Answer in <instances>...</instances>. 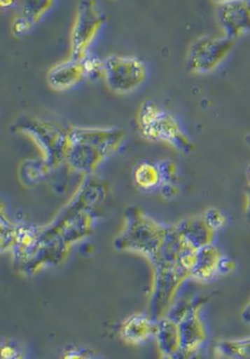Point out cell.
Instances as JSON below:
<instances>
[{
    "mask_svg": "<svg viewBox=\"0 0 250 359\" xmlns=\"http://www.w3.org/2000/svg\"><path fill=\"white\" fill-rule=\"evenodd\" d=\"M242 319L246 324L250 325V302L246 305L245 309L242 313Z\"/></svg>",
    "mask_w": 250,
    "mask_h": 359,
    "instance_id": "cell-23",
    "label": "cell"
},
{
    "mask_svg": "<svg viewBox=\"0 0 250 359\" xmlns=\"http://www.w3.org/2000/svg\"><path fill=\"white\" fill-rule=\"evenodd\" d=\"M14 128L27 135L37 144L47 166L56 167L66 161L69 132L60 125L27 116L18 119Z\"/></svg>",
    "mask_w": 250,
    "mask_h": 359,
    "instance_id": "cell-4",
    "label": "cell"
},
{
    "mask_svg": "<svg viewBox=\"0 0 250 359\" xmlns=\"http://www.w3.org/2000/svg\"><path fill=\"white\" fill-rule=\"evenodd\" d=\"M221 257L217 248L211 244L197 250L196 259L189 276L200 282L209 280L218 273V263Z\"/></svg>",
    "mask_w": 250,
    "mask_h": 359,
    "instance_id": "cell-15",
    "label": "cell"
},
{
    "mask_svg": "<svg viewBox=\"0 0 250 359\" xmlns=\"http://www.w3.org/2000/svg\"><path fill=\"white\" fill-rule=\"evenodd\" d=\"M83 64L86 78L92 81H97L100 77L104 78V60L94 55L87 54L83 58Z\"/></svg>",
    "mask_w": 250,
    "mask_h": 359,
    "instance_id": "cell-18",
    "label": "cell"
},
{
    "mask_svg": "<svg viewBox=\"0 0 250 359\" xmlns=\"http://www.w3.org/2000/svg\"><path fill=\"white\" fill-rule=\"evenodd\" d=\"M125 231L115 241L119 250H130L145 255L151 263H156L166 239L168 227L159 225L137 208L126 212Z\"/></svg>",
    "mask_w": 250,
    "mask_h": 359,
    "instance_id": "cell-2",
    "label": "cell"
},
{
    "mask_svg": "<svg viewBox=\"0 0 250 359\" xmlns=\"http://www.w3.org/2000/svg\"><path fill=\"white\" fill-rule=\"evenodd\" d=\"M85 78L86 73L83 60H76L73 57L55 65L47 74L49 86L57 91L69 90L77 86Z\"/></svg>",
    "mask_w": 250,
    "mask_h": 359,
    "instance_id": "cell-11",
    "label": "cell"
},
{
    "mask_svg": "<svg viewBox=\"0 0 250 359\" xmlns=\"http://www.w3.org/2000/svg\"><path fill=\"white\" fill-rule=\"evenodd\" d=\"M156 330V320L145 315H132L121 328V337L126 343L139 345L148 341L151 336H155Z\"/></svg>",
    "mask_w": 250,
    "mask_h": 359,
    "instance_id": "cell-12",
    "label": "cell"
},
{
    "mask_svg": "<svg viewBox=\"0 0 250 359\" xmlns=\"http://www.w3.org/2000/svg\"><path fill=\"white\" fill-rule=\"evenodd\" d=\"M124 133L117 128L74 127L68 134L66 161L81 174L92 175L124 142Z\"/></svg>",
    "mask_w": 250,
    "mask_h": 359,
    "instance_id": "cell-1",
    "label": "cell"
},
{
    "mask_svg": "<svg viewBox=\"0 0 250 359\" xmlns=\"http://www.w3.org/2000/svg\"><path fill=\"white\" fill-rule=\"evenodd\" d=\"M146 79L147 66L138 57L111 55L104 60V81L116 94L134 93L143 86Z\"/></svg>",
    "mask_w": 250,
    "mask_h": 359,
    "instance_id": "cell-6",
    "label": "cell"
},
{
    "mask_svg": "<svg viewBox=\"0 0 250 359\" xmlns=\"http://www.w3.org/2000/svg\"><path fill=\"white\" fill-rule=\"evenodd\" d=\"M137 123L146 140L166 142L181 153H190L194 149L193 142L186 136L177 119L156 102H143L138 110Z\"/></svg>",
    "mask_w": 250,
    "mask_h": 359,
    "instance_id": "cell-3",
    "label": "cell"
},
{
    "mask_svg": "<svg viewBox=\"0 0 250 359\" xmlns=\"http://www.w3.org/2000/svg\"><path fill=\"white\" fill-rule=\"evenodd\" d=\"M247 177H248V182H249V185H250V164H249V166H248V169H247Z\"/></svg>",
    "mask_w": 250,
    "mask_h": 359,
    "instance_id": "cell-27",
    "label": "cell"
},
{
    "mask_svg": "<svg viewBox=\"0 0 250 359\" xmlns=\"http://www.w3.org/2000/svg\"><path fill=\"white\" fill-rule=\"evenodd\" d=\"M105 22V14L96 0H79L70 36V57L83 60Z\"/></svg>",
    "mask_w": 250,
    "mask_h": 359,
    "instance_id": "cell-7",
    "label": "cell"
},
{
    "mask_svg": "<svg viewBox=\"0 0 250 359\" xmlns=\"http://www.w3.org/2000/svg\"><path fill=\"white\" fill-rule=\"evenodd\" d=\"M0 3H1V7H4V8H9V7L16 6L17 0H0Z\"/></svg>",
    "mask_w": 250,
    "mask_h": 359,
    "instance_id": "cell-24",
    "label": "cell"
},
{
    "mask_svg": "<svg viewBox=\"0 0 250 359\" xmlns=\"http://www.w3.org/2000/svg\"><path fill=\"white\" fill-rule=\"evenodd\" d=\"M181 349L178 356L194 354L204 341V326L198 317V305H191L189 311L178 320Z\"/></svg>",
    "mask_w": 250,
    "mask_h": 359,
    "instance_id": "cell-9",
    "label": "cell"
},
{
    "mask_svg": "<svg viewBox=\"0 0 250 359\" xmlns=\"http://www.w3.org/2000/svg\"><path fill=\"white\" fill-rule=\"evenodd\" d=\"M55 0H17L16 15L13 22L14 35L27 34L51 8Z\"/></svg>",
    "mask_w": 250,
    "mask_h": 359,
    "instance_id": "cell-10",
    "label": "cell"
},
{
    "mask_svg": "<svg viewBox=\"0 0 250 359\" xmlns=\"http://www.w3.org/2000/svg\"><path fill=\"white\" fill-rule=\"evenodd\" d=\"M159 172L162 177V184L164 182H175L177 180V166L172 161H162L158 165Z\"/></svg>",
    "mask_w": 250,
    "mask_h": 359,
    "instance_id": "cell-20",
    "label": "cell"
},
{
    "mask_svg": "<svg viewBox=\"0 0 250 359\" xmlns=\"http://www.w3.org/2000/svg\"><path fill=\"white\" fill-rule=\"evenodd\" d=\"M178 233L185 243L200 250L211 244L214 231L204 223V218H188L176 225Z\"/></svg>",
    "mask_w": 250,
    "mask_h": 359,
    "instance_id": "cell-14",
    "label": "cell"
},
{
    "mask_svg": "<svg viewBox=\"0 0 250 359\" xmlns=\"http://www.w3.org/2000/svg\"><path fill=\"white\" fill-rule=\"evenodd\" d=\"M158 343V348L165 358H175L181 349L178 323L169 317H164L157 320V330L155 334Z\"/></svg>",
    "mask_w": 250,
    "mask_h": 359,
    "instance_id": "cell-13",
    "label": "cell"
},
{
    "mask_svg": "<svg viewBox=\"0 0 250 359\" xmlns=\"http://www.w3.org/2000/svg\"><path fill=\"white\" fill-rule=\"evenodd\" d=\"M217 19L223 36L237 41L250 32V0H232L218 7Z\"/></svg>",
    "mask_w": 250,
    "mask_h": 359,
    "instance_id": "cell-8",
    "label": "cell"
},
{
    "mask_svg": "<svg viewBox=\"0 0 250 359\" xmlns=\"http://www.w3.org/2000/svg\"><path fill=\"white\" fill-rule=\"evenodd\" d=\"M160 186H162V195L164 196L165 198H175L179 193V189H178L175 182H164Z\"/></svg>",
    "mask_w": 250,
    "mask_h": 359,
    "instance_id": "cell-21",
    "label": "cell"
},
{
    "mask_svg": "<svg viewBox=\"0 0 250 359\" xmlns=\"http://www.w3.org/2000/svg\"><path fill=\"white\" fill-rule=\"evenodd\" d=\"M246 216H247V220L250 223V185L248 186L247 189V208H246Z\"/></svg>",
    "mask_w": 250,
    "mask_h": 359,
    "instance_id": "cell-25",
    "label": "cell"
},
{
    "mask_svg": "<svg viewBox=\"0 0 250 359\" xmlns=\"http://www.w3.org/2000/svg\"><path fill=\"white\" fill-rule=\"evenodd\" d=\"M134 178L138 187L146 191L162 185V177L158 166L147 161L138 165L137 168L134 169Z\"/></svg>",
    "mask_w": 250,
    "mask_h": 359,
    "instance_id": "cell-16",
    "label": "cell"
},
{
    "mask_svg": "<svg viewBox=\"0 0 250 359\" xmlns=\"http://www.w3.org/2000/svg\"><path fill=\"white\" fill-rule=\"evenodd\" d=\"M216 351L218 355L226 358L250 359V337L221 341Z\"/></svg>",
    "mask_w": 250,
    "mask_h": 359,
    "instance_id": "cell-17",
    "label": "cell"
},
{
    "mask_svg": "<svg viewBox=\"0 0 250 359\" xmlns=\"http://www.w3.org/2000/svg\"><path fill=\"white\" fill-rule=\"evenodd\" d=\"M235 264L232 259L226 257H221L218 263V273H228L234 271Z\"/></svg>",
    "mask_w": 250,
    "mask_h": 359,
    "instance_id": "cell-22",
    "label": "cell"
},
{
    "mask_svg": "<svg viewBox=\"0 0 250 359\" xmlns=\"http://www.w3.org/2000/svg\"><path fill=\"white\" fill-rule=\"evenodd\" d=\"M215 4H218V5H221V4L229 3V1H232V0H211Z\"/></svg>",
    "mask_w": 250,
    "mask_h": 359,
    "instance_id": "cell-26",
    "label": "cell"
},
{
    "mask_svg": "<svg viewBox=\"0 0 250 359\" xmlns=\"http://www.w3.org/2000/svg\"><path fill=\"white\" fill-rule=\"evenodd\" d=\"M234 39L223 36H202L189 46L186 68L195 75H208L219 68L235 47Z\"/></svg>",
    "mask_w": 250,
    "mask_h": 359,
    "instance_id": "cell-5",
    "label": "cell"
},
{
    "mask_svg": "<svg viewBox=\"0 0 250 359\" xmlns=\"http://www.w3.org/2000/svg\"><path fill=\"white\" fill-rule=\"evenodd\" d=\"M202 218H204V223L207 224L208 227L213 231L223 227L226 223V218L223 216V212L217 208H209L206 210Z\"/></svg>",
    "mask_w": 250,
    "mask_h": 359,
    "instance_id": "cell-19",
    "label": "cell"
}]
</instances>
